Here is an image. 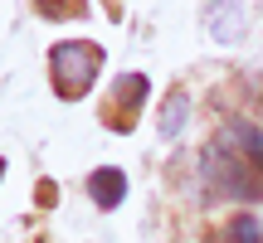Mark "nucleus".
I'll return each instance as SVG.
<instances>
[{
	"instance_id": "f257e3e1",
	"label": "nucleus",
	"mask_w": 263,
	"mask_h": 243,
	"mask_svg": "<svg viewBox=\"0 0 263 243\" xmlns=\"http://www.w3.org/2000/svg\"><path fill=\"white\" fill-rule=\"evenodd\" d=\"M98 73H103V49L93 39H59L49 49V83L64 103H78V97L93 93Z\"/></svg>"
},
{
	"instance_id": "f03ea898",
	"label": "nucleus",
	"mask_w": 263,
	"mask_h": 243,
	"mask_svg": "<svg viewBox=\"0 0 263 243\" xmlns=\"http://www.w3.org/2000/svg\"><path fill=\"white\" fill-rule=\"evenodd\" d=\"M200 180H205L210 195H239V199H263V175L249 170L244 160L234 156L229 146L210 141L200 151Z\"/></svg>"
},
{
	"instance_id": "7ed1b4c3",
	"label": "nucleus",
	"mask_w": 263,
	"mask_h": 243,
	"mask_svg": "<svg viewBox=\"0 0 263 243\" xmlns=\"http://www.w3.org/2000/svg\"><path fill=\"white\" fill-rule=\"evenodd\" d=\"M146 93H151L146 73H117L112 93H107V107H103V121L112 131H132V127H137L141 103H146Z\"/></svg>"
},
{
	"instance_id": "20e7f679",
	"label": "nucleus",
	"mask_w": 263,
	"mask_h": 243,
	"mask_svg": "<svg viewBox=\"0 0 263 243\" xmlns=\"http://www.w3.org/2000/svg\"><path fill=\"white\" fill-rule=\"evenodd\" d=\"M205 29L219 44L244 39V0H205Z\"/></svg>"
},
{
	"instance_id": "39448f33",
	"label": "nucleus",
	"mask_w": 263,
	"mask_h": 243,
	"mask_svg": "<svg viewBox=\"0 0 263 243\" xmlns=\"http://www.w3.org/2000/svg\"><path fill=\"white\" fill-rule=\"evenodd\" d=\"M219 146H234V156L244 160L249 170H258V175H263V131L254 127V121H224Z\"/></svg>"
},
{
	"instance_id": "423d86ee",
	"label": "nucleus",
	"mask_w": 263,
	"mask_h": 243,
	"mask_svg": "<svg viewBox=\"0 0 263 243\" xmlns=\"http://www.w3.org/2000/svg\"><path fill=\"white\" fill-rule=\"evenodd\" d=\"M83 190H88V199H93L98 209H117V205L127 199V175H122L117 166H98L93 175H88Z\"/></svg>"
},
{
	"instance_id": "0eeeda50",
	"label": "nucleus",
	"mask_w": 263,
	"mask_h": 243,
	"mask_svg": "<svg viewBox=\"0 0 263 243\" xmlns=\"http://www.w3.org/2000/svg\"><path fill=\"white\" fill-rule=\"evenodd\" d=\"M185 121H190V93H185V88H171V93H166V103H161L156 131H161L166 141H176L180 131H185Z\"/></svg>"
},
{
	"instance_id": "6e6552de",
	"label": "nucleus",
	"mask_w": 263,
	"mask_h": 243,
	"mask_svg": "<svg viewBox=\"0 0 263 243\" xmlns=\"http://www.w3.org/2000/svg\"><path fill=\"white\" fill-rule=\"evenodd\" d=\"M34 15L49 19V25H64V19H83L88 0H34Z\"/></svg>"
},
{
	"instance_id": "1a4fd4ad",
	"label": "nucleus",
	"mask_w": 263,
	"mask_h": 243,
	"mask_svg": "<svg viewBox=\"0 0 263 243\" xmlns=\"http://www.w3.org/2000/svg\"><path fill=\"white\" fill-rule=\"evenodd\" d=\"M224 238H229V243H263V224H258L254 214H239L234 224L224 229Z\"/></svg>"
}]
</instances>
